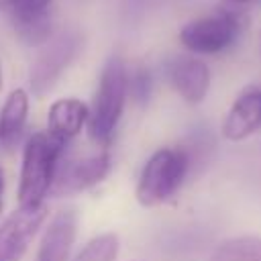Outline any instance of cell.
<instances>
[{"instance_id":"7402d4cb","label":"cell","mask_w":261,"mask_h":261,"mask_svg":"<svg viewBox=\"0 0 261 261\" xmlns=\"http://www.w3.org/2000/svg\"><path fill=\"white\" fill-rule=\"evenodd\" d=\"M0 210H2V192H0Z\"/></svg>"},{"instance_id":"e0dca14e","label":"cell","mask_w":261,"mask_h":261,"mask_svg":"<svg viewBox=\"0 0 261 261\" xmlns=\"http://www.w3.org/2000/svg\"><path fill=\"white\" fill-rule=\"evenodd\" d=\"M51 0H10V8H49Z\"/></svg>"},{"instance_id":"2e32d148","label":"cell","mask_w":261,"mask_h":261,"mask_svg":"<svg viewBox=\"0 0 261 261\" xmlns=\"http://www.w3.org/2000/svg\"><path fill=\"white\" fill-rule=\"evenodd\" d=\"M151 88H153V82H151L149 69L137 67V69L128 75V92H130V96L135 98V102L147 104V100H149V96H151Z\"/></svg>"},{"instance_id":"ffe728a7","label":"cell","mask_w":261,"mask_h":261,"mask_svg":"<svg viewBox=\"0 0 261 261\" xmlns=\"http://www.w3.org/2000/svg\"><path fill=\"white\" fill-rule=\"evenodd\" d=\"M0 192H4V179H2V173H0Z\"/></svg>"},{"instance_id":"9a60e30c","label":"cell","mask_w":261,"mask_h":261,"mask_svg":"<svg viewBox=\"0 0 261 261\" xmlns=\"http://www.w3.org/2000/svg\"><path fill=\"white\" fill-rule=\"evenodd\" d=\"M120 243L114 232H104L94 237L73 261H114L118 255Z\"/></svg>"},{"instance_id":"30bf717a","label":"cell","mask_w":261,"mask_h":261,"mask_svg":"<svg viewBox=\"0 0 261 261\" xmlns=\"http://www.w3.org/2000/svg\"><path fill=\"white\" fill-rule=\"evenodd\" d=\"M77 232V214L71 208L59 210L43 232L37 261H67Z\"/></svg>"},{"instance_id":"ac0fdd59","label":"cell","mask_w":261,"mask_h":261,"mask_svg":"<svg viewBox=\"0 0 261 261\" xmlns=\"http://www.w3.org/2000/svg\"><path fill=\"white\" fill-rule=\"evenodd\" d=\"M224 2H228V4H232V6H243V4H249V2H253V0H224Z\"/></svg>"},{"instance_id":"52a82bcc","label":"cell","mask_w":261,"mask_h":261,"mask_svg":"<svg viewBox=\"0 0 261 261\" xmlns=\"http://www.w3.org/2000/svg\"><path fill=\"white\" fill-rule=\"evenodd\" d=\"M110 167L112 159L108 153H96L84 159L69 161L65 167H59L51 192L57 196H71L90 190L110 173Z\"/></svg>"},{"instance_id":"44dd1931","label":"cell","mask_w":261,"mask_h":261,"mask_svg":"<svg viewBox=\"0 0 261 261\" xmlns=\"http://www.w3.org/2000/svg\"><path fill=\"white\" fill-rule=\"evenodd\" d=\"M0 90H2V67H0Z\"/></svg>"},{"instance_id":"d6986e66","label":"cell","mask_w":261,"mask_h":261,"mask_svg":"<svg viewBox=\"0 0 261 261\" xmlns=\"http://www.w3.org/2000/svg\"><path fill=\"white\" fill-rule=\"evenodd\" d=\"M10 8V0H0V10H8Z\"/></svg>"},{"instance_id":"6da1fadb","label":"cell","mask_w":261,"mask_h":261,"mask_svg":"<svg viewBox=\"0 0 261 261\" xmlns=\"http://www.w3.org/2000/svg\"><path fill=\"white\" fill-rule=\"evenodd\" d=\"M63 149L65 143L43 130L33 133L27 139L18 179V206L41 204L43 198L51 192L59 171Z\"/></svg>"},{"instance_id":"7c38bea8","label":"cell","mask_w":261,"mask_h":261,"mask_svg":"<svg viewBox=\"0 0 261 261\" xmlns=\"http://www.w3.org/2000/svg\"><path fill=\"white\" fill-rule=\"evenodd\" d=\"M29 94L22 88L12 90L0 108V149L12 151L27 126Z\"/></svg>"},{"instance_id":"4fadbf2b","label":"cell","mask_w":261,"mask_h":261,"mask_svg":"<svg viewBox=\"0 0 261 261\" xmlns=\"http://www.w3.org/2000/svg\"><path fill=\"white\" fill-rule=\"evenodd\" d=\"M16 35L27 45H45L51 35L49 8H8Z\"/></svg>"},{"instance_id":"8fae6325","label":"cell","mask_w":261,"mask_h":261,"mask_svg":"<svg viewBox=\"0 0 261 261\" xmlns=\"http://www.w3.org/2000/svg\"><path fill=\"white\" fill-rule=\"evenodd\" d=\"M90 118V108L77 98H59L49 106L47 133L61 143L71 141Z\"/></svg>"},{"instance_id":"5b68a950","label":"cell","mask_w":261,"mask_h":261,"mask_svg":"<svg viewBox=\"0 0 261 261\" xmlns=\"http://www.w3.org/2000/svg\"><path fill=\"white\" fill-rule=\"evenodd\" d=\"M82 45V39L73 31H63L53 41L45 43L43 53L37 57L33 69H31V88L37 98H43L51 92V88L57 84L61 73L67 69V65L73 61Z\"/></svg>"},{"instance_id":"7a4b0ae2","label":"cell","mask_w":261,"mask_h":261,"mask_svg":"<svg viewBox=\"0 0 261 261\" xmlns=\"http://www.w3.org/2000/svg\"><path fill=\"white\" fill-rule=\"evenodd\" d=\"M126 96H128L126 63L122 61V57L110 55L102 67L98 92L88 118V133L96 145L100 147L110 145L116 133V126L120 122Z\"/></svg>"},{"instance_id":"ba28073f","label":"cell","mask_w":261,"mask_h":261,"mask_svg":"<svg viewBox=\"0 0 261 261\" xmlns=\"http://www.w3.org/2000/svg\"><path fill=\"white\" fill-rule=\"evenodd\" d=\"M167 77L173 90L188 102L200 104L210 90V69L194 55H175L167 63Z\"/></svg>"},{"instance_id":"277c9868","label":"cell","mask_w":261,"mask_h":261,"mask_svg":"<svg viewBox=\"0 0 261 261\" xmlns=\"http://www.w3.org/2000/svg\"><path fill=\"white\" fill-rule=\"evenodd\" d=\"M245 14L239 6L218 8L212 14L186 22L179 31V43L196 55H214L228 49L245 27Z\"/></svg>"},{"instance_id":"5bb4252c","label":"cell","mask_w":261,"mask_h":261,"mask_svg":"<svg viewBox=\"0 0 261 261\" xmlns=\"http://www.w3.org/2000/svg\"><path fill=\"white\" fill-rule=\"evenodd\" d=\"M210 261H261V237L243 234L218 243Z\"/></svg>"},{"instance_id":"9c48e42d","label":"cell","mask_w":261,"mask_h":261,"mask_svg":"<svg viewBox=\"0 0 261 261\" xmlns=\"http://www.w3.org/2000/svg\"><path fill=\"white\" fill-rule=\"evenodd\" d=\"M261 128V88L249 86L245 88L228 108L224 122H222V135L228 141H243L251 135H255Z\"/></svg>"},{"instance_id":"3957f363","label":"cell","mask_w":261,"mask_h":261,"mask_svg":"<svg viewBox=\"0 0 261 261\" xmlns=\"http://www.w3.org/2000/svg\"><path fill=\"white\" fill-rule=\"evenodd\" d=\"M190 171V159L184 147L157 149L141 169L137 181V202L145 208H153L169 200L184 184Z\"/></svg>"},{"instance_id":"8992f818","label":"cell","mask_w":261,"mask_h":261,"mask_svg":"<svg viewBox=\"0 0 261 261\" xmlns=\"http://www.w3.org/2000/svg\"><path fill=\"white\" fill-rule=\"evenodd\" d=\"M47 218V206H18L0 222V261H20Z\"/></svg>"}]
</instances>
